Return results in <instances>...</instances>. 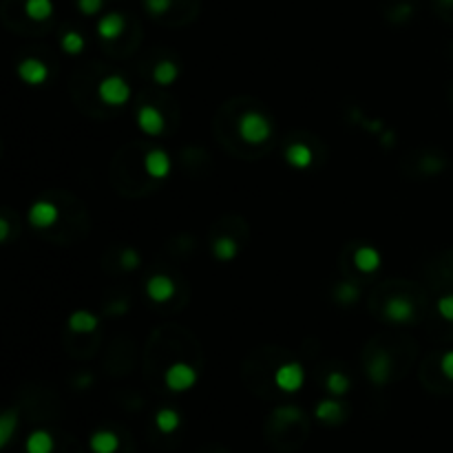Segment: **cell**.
<instances>
[{"label":"cell","instance_id":"1","mask_svg":"<svg viewBox=\"0 0 453 453\" xmlns=\"http://www.w3.org/2000/svg\"><path fill=\"white\" fill-rule=\"evenodd\" d=\"M237 131H239V138L244 142H248L252 146H259L272 138V122L259 111H246L239 117Z\"/></svg>","mask_w":453,"mask_h":453},{"label":"cell","instance_id":"2","mask_svg":"<svg viewBox=\"0 0 453 453\" xmlns=\"http://www.w3.org/2000/svg\"><path fill=\"white\" fill-rule=\"evenodd\" d=\"M98 96L104 104H107V107H124L133 96V88L122 75L113 73V75H107V78L100 80Z\"/></svg>","mask_w":453,"mask_h":453},{"label":"cell","instance_id":"3","mask_svg":"<svg viewBox=\"0 0 453 453\" xmlns=\"http://www.w3.org/2000/svg\"><path fill=\"white\" fill-rule=\"evenodd\" d=\"M164 383L175 394H181V391H188L197 385V369L188 362H173L164 374Z\"/></svg>","mask_w":453,"mask_h":453},{"label":"cell","instance_id":"4","mask_svg":"<svg viewBox=\"0 0 453 453\" xmlns=\"http://www.w3.org/2000/svg\"><path fill=\"white\" fill-rule=\"evenodd\" d=\"M306 383V369L301 367V362H283L275 372V385L285 391V394H296Z\"/></svg>","mask_w":453,"mask_h":453},{"label":"cell","instance_id":"5","mask_svg":"<svg viewBox=\"0 0 453 453\" xmlns=\"http://www.w3.org/2000/svg\"><path fill=\"white\" fill-rule=\"evenodd\" d=\"M29 223L34 225V228H51V225L60 219V208L49 202V199H38L32 204L29 208Z\"/></svg>","mask_w":453,"mask_h":453},{"label":"cell","instance_id":"6","mask_svg":"<svg viewBox=\"0 0 453 453\" xmlns=\"http://www.w3.org/2000/svg\"><path fill=\"white\" fill-rule=\"evenodd\" d=\"M16 71H18V78L29 86H40L49 80V67L38 58H25Z\"/></svg>","mask_w":453,"mask_h":453},{"label":"cell","instance_id":"7","mask_svg":"<svg viewBox=\"0 0 453 453\" xmlns=\"http://www.w3.org/2000/svg\"><path fill=\"white\" fill-rule=\"evenodd\" d=\"M385 316L391 323H412L416 316V306L407 296H394L385 303Z\"/></svg>","mask_w":453,"mask_h":453},{"label":"cell","instance_id":"8","mask_svg":"<svg viewBox=\"0 0 453 453\" xmlns=\"http://www.w3.org/2000/svg\"><path fill=\"white\" fill-rule=\"evenodd\" d=\"M171 169H173V162L169 157L164 148H153L148 150L146 157H144V171L148 173V177L153 179H166L171 175Z\"/></svg>","mask_w":453,"mask_h":453},{"label":"cell","instance_id":"9","mask_svg":"<svg viewBox=\"0 0 453 453\" xmlns=\"http://www.w3.org/2000/svg\"><path fill=\"white\" fill-rule=\"evenodd\" d=\"M175 281L166 275H155L146 281V296L153 301V303H166L175 296Z\"/></svg>","mask_w":453,"mask_h":453},{"label":"cell","instance_id":"10","mask_svg":"<svg viewBox=\"0 0 453 453\" xmlns=\"http://www.w3.org/2000/svg\"><path fill=\"white\" fill-rule=\"evenodd\" d=\"M138 126L146 133V135H162L166 129V119L164 113L155 107H142L138 111Z\"/></svg>","mask_w":453,"mask_h":453},{"label":"cell","instance_id":"11","mask_svg":"<svg viewBox=\"0 0 453 453\" xmlns=\"http://www.w3.org/2000/svg\"><path fill=\"white\" fill-rule=\"evenodd\" d=\"M124 27H126V20L122 13L117 11H111L107 16H102L100 22H98V36L102 40H117L119 36L124 34Z\"/></svg>","mask_w":453,"mask_h":453},{"label":"cell","instance_id":"12","mask_svg":"<svg viewBox=\"0 0 453 453\" xmlns=\"http://www.w3.org/2000/svg\"><path fill=\"white\" fill-rule=\"evenodd\" d=\"M389 374H391V358L385 352L374 354L372 360L367 362V376L374 385H385L389 381Z\"/></svg>","mask_w":453,"mask_h":453},{"label":"cell","instance_id":"13","mask_svg":"<svg viewBox=\"0 0 453 453\" xmlns=\"http://www.w3.org/2000/svg\"><path fill=\"white\" fill-rule=\"evenodd\" d=\"M354 265L362 272V275H372V272H376L383 265V256L372 246H360L354 252Z\"/></svg>","mask_w":453,"mask_h":453},{"label":"cell","instance_id":"14","mask_svg":"<svg viewBox=\"0 0 453 453\" xmlns=\"http://www.w3.org/2000/svg\"><path fill=\"white\" fill-rule=\"evenodd\" d=\"M67 325H69L71 331H75V334H91V331L98 329L100 319H98V314L88 312V310H75L69 316Z\"/></svg>","mask_w":453,"mask_h":453},{"label":"cell","instance_id":"15","mask_svg":"<svg viewBox=\"0 0 453 453\" xmlns=\"http://www.w3.org/2000/svg\"><path fill=\"white\" fill-rule=\"evenodd\" d=\"M285 162H288L292 169L303 171V169H308V166H312L314 153H312V148L308 144L294 142V144H290L288 148H285Z\"/></svg>","mask_w":453,"mask_h":453},{"label":"cell","instance_id":"16","mask_svg":"<svg viewBox=\"0 0 453 453\" xmlns=\"http://www.w3.org/2000/svg\"><path fill=\"white\" fill-rule=\"evenodd\" d=\"M88 447L93 453H115L119 449V438L109 429H100L91 435Z\"/></svg>","mask_w":453,"mask_h":453},{"label":"cell","instance_id":"17","mask_svg":"<svg viewBox=\"0 0 453 453\" xmlns=\"http://www.w3.org/2000/svg\"><path fill=\"white\" fill-rule=\"evenodd\" d=\"M316 418L321 422H327V425H334V422H341L345 416V407L339 400H321L314 409Z\"/></svg>","mask_w":453,"mask_h":453},{"label":"cell","instance_id":"18","mask_svg":"<svg viewBox=\"0 0 453 453\" xmlns=\"http://www.w3.org/2000/svg\"><path fill=\"white\" fill-rule=\"evenodd\" d=\"M25 449L27 453H51L53 451V438L49 431L44 429H38V431H32L25 442Z\"/></svg>","mask_w":453,"mask_h":453},{"label":"cell","instance_id":"19","mask_svg":"<svg viewBox=\"0 0 453 453\" xmlns=\"http://www.w3.org/2000/svg\"><path fill=\"white\" fill-rule=\"evenodd\" d=\"M25 13L29 20L44 22L51 18L53 13V3L51 0H25Z\"/></svg>","mask_w":453,"mask_h":453},{"label":"cell","instance_id":"20","mask_svg":"<svg viewBox=\"0 0 453 453\" xmlns=\"http://www.w3.org/2000/svg\"><path fill=\"white\" fill-rule=\"evenodd\" d=\"M177 78H179V69L173 60H159L153 67V80L159 86H171Z\"/></svg>","mask_w":453,"mask_h":453},{"label":"cell","instance_id":"21","mask_svg":"<svg viewBox=\"0 0 453 453\" xmlns=\"http://www.w3.org/2000/svg\"><path fill=\"white\" fill-rule=\"evenodd\" d=\"M213 254L217 256L219 261H232L235 256L239 254V244H237V239L235 237H228V235H223V237H217L215 239V244H213Z\"/></svg>","mask_w":453,"mask_h":453},{"label":"cell","instance_id":"22","mask_svg":"<svg viewBox=\"0 0 453 453\" xmlns=\"http://www.w3.org/2000/svg\"><path fill=\"white\" fill-rule=\"evenodd\" d=\"M179 425H181V416L175 409H169V407H166V409H159L155 414V427L162 433H173L179 429Z\"/></svg>","mask_w":453,"mask_h":453},{"label":"cell","instance_id":"23","mask_svg":"<svg viewBox=\"0 0 453 453\" xmlns=\"http://www.w3.org/2000/svg\"><path fill=\"white\" fill-rule=\"evenodd\" d=\"M18 429V414L16 412H5L0 418V447H7L13 431Z\"/></svg>","mask_w":453,"mask_h":453},{"label":"cell","instance_id":"24","mask_svg":"<svg viewBox=\"0 0 453 453\" xmlns=\"http://www.w3.org/2000/svg\"><path fill=\"white\" fill-rule=\"evenodd\" d=\"M325 387L331 396H343L350 391V379H347L343 372H331L325 381Z\"/></svg>","mask_w":453,"mask_h":453},{"label":"cell","instance_id":"25","mask_svg":"<svg viewBox=\"0 0 453 453\" xmlns=\"http://www.w3.org/2000/svg\"><path fill=\"white\" fill-rule=\"evenodd\" d=\"M60 47L69 55H80L84 51V36L78 32H67L63 40H60Z\"/></svg>","mask_w":453,"mask_h":453},{"label":"cell","instance_id":"26","mask_svg":"<svg viewBox=\"0 0 453 453\" xmlns=\"http://www.w3.org/2000/svg\"><path fill=\"white\" fill-rule=\"evenodd\" d=\"M358 296H360V290L356 288L354 283H343V285H339V290H336V301L339 303H356L358 301Z\"/></svg>","mask_w":453,"mask_h":453},{"label":"cell","instance_id":"27","mask_svg":"<svg viewBox=\"0 0 453 453\" xmlns=\"http://www.w3.org/2000/svg\"><path fill=\"white\" fill-rule=\"evenodd\" d=\"M140 261H142V256L138 250H133V248H126L122 250V254H119V265H122L124 270H135V268H140Z\"/></svg>","mask_w":453,"mask_h":453},{"label":"cell","instance_id":"28","mask_svg":"<svg viewBox=\"0 0 453 453\" xmlns=\"http://www.w3.org/2000/svg\"><path fill=\"white\" fill-rule=\"evenodd\" d=\"M144 7L153 16H164L166 11L173 7V0H144Z\"/></svg>","mask_w":453,"mask_h":453},{"label":"cell","instance_id":"29","mask_svg":"<svg viewBox=\"0 0 453 453\" xmlns=\"http://www.w3.org/2000/svg\"><path fill=\"white\" fill-rule=\"evenodd\" d=\"M104 7V0H78V9L84 16H96Z\"/></svg>","mask_w":453,"mask_h":453},{"label":"cell","instance_id":"30","mask_svg":"<svg viewBox=\"0 0 453 453\" xmlns=\"http://www.w3.org/2000/svg\"><path fill=\"white\" fill-rule=\"evenodd\" d=\"M438 314H440L445 321L453 323V294H447L438 301Z\"/></svg>","mask_w":453,"mask_h":453},{"label":"cell","instance_id":"31","mask_svg":"<svg viewBox=\"0 0 453 453\" xmlns=\"http://www.w3.org/2000/svg\"><path fill=\"white\" fill-rule=\"evenodd\" d=\"M440 369L447 376L449 381H453V350H449L442 358H440Z\"/></svg>","mask_w":453,"mask_h":453},{"label":"cell","instance_id":"32","mask_svg":"<svg viewBox=\"0 0 453 453\" xmlns=\"http://www.w3.org/2000/svg\"><path fill=\"white\" fill-rule=\"evenodd\" d=\"M277 418H283V420H298L301 414L296 407H283V409H277Z\"/></svg>","mask_w":453,"mask_h":453},{"label":"cell","instance_id":"33","mask_svg":"<svg viewBox=\"0 0 453 453\" xmlns=\"http://www.w3.org/2000/svg\"><path fill=\"white\" fill-rule=\"evenodd\" d=\"M9 221L7 219H0V241H7L9 239Z\"/></svg>","mask_w":453,"mask_h":453},{"label":"cell","instance_id":"34","mask_svg":"<svg viewBox=\"0 0 453 453\" xmlns=\"http://www.w3.org/2000/svg\"><path fill=\"white\" fill-rule=\"evenodd\" d=\"M440 5H445V7H453V0H438Z\"/></svg>","mask_w":453,"mask_h":453}]
</instances>
